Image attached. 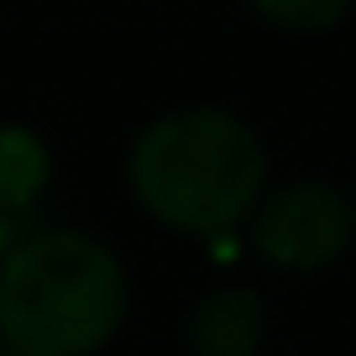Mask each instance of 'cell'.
Returning <instances> with one entry per match:
<instances>
[{
	"instance_id": "1",
	"label": "cell",
	"mask_w": 356,
	"mask_h": 356,
	"mask_svg": "<svg viewBox=\"0 0 356 356\" xmlns=\"http://www.w3.org/2000/svg\"><path fill=\"white\" fill-rule=\"evenodd\" d=\"M131 194L157 225L184 236H225L262 204L267 147L236 111H168L131 142Z\"/></svg>"
},
{
	"instance_id": "2",
	"label": "cell",
	"mask_w": 356,
	"mask_h": 356,
	"mask_svg": "<svg viewBox=\"0 0 356 356\" xmlns=\"http://www.w3.org/2000/svg\"><path fill=\"white\" fill-rule=\"evenodd\" d=\"M126 320V267L84 231L16 236L0 267V341L22 356H95Z\"/></svg>"
},
{
	"instance_id": "3",
	"label": "cell",
	"mask_w": 356,
	"mask_h": 356,
	"mask_svg": "<svg viewBox=\"0 0 356 356\" xmlns=\"http://www.w3.org/2000/svg\"><path fill=\"white\" fill-rule=\"evenodd\" d=\"M356 236V210L341 189L330 184H283V189L262 194L252 210V241L262 262L283 267V273H320L351 246Z\"/></svg>"
},
{
	"instance_id": "4",
	"label": "cell",
	"mask_w": 356,
	"mask_h": 356,
	"mask_svg": "<svg viewBox=\"0 0 356 356\" xmlns=\"http://www.w3.org/2000/svg\"><path fill=\"white\" fill-rule=\"evenodd\" d=\"M262 330H267V304L252 289H210L184 325L194 356H257Z\"/></svg>"
},
{
	"instance_id": "5",
	"label": "cell",
	"mask_w": 356,
	"mask_h": 356,
	"mask_svg": "<svg viewBox=\"0 0 356 356\" xmlns=\"http://www.w3.org/2000/svg\"><path fill=\"white\" fill-rule=\"evenodd\" d=\"M47 178H53V157H47L42 136L32 126H0V215L22 220L26 210H37Z\"/></svg>"
},
{
	"instance_id": "6",
	"label": "cell",
	"mask_w": 356,
	"mask_h": 356,
	"mask_svg": "<svg viewBox=\"0 0 356 356\" xmlns=\"http://www.w3.org/2000/svg\"><path fill=\"white\" fill-rule=\"evenodd\" d=\"M246 6L278 32H330L351 16L356 0H246Z\"/></svg>"
},
{
	"instance_id": "7",
	"label": "cell",
	"mask_w": 356,
	"mask_h": 356,
	"mask_svg": "<svg viewBox=\"0 0 356 356\" xmlns=\"http://www.w3.org/2000/svg\"><path fill=\"white\" fill-rule=\"evenodd\" d=\"M16 220H6V215H0V267H6V257H11V246H16Z\"/></svg>"
},
{
	"instance_id": "8",
	"label": "cell",
	"mask_w": 356,
	"mask_h": 356,
	"mask_svg": "<svg viewBox=\"0 0 356 356\" xmlns=\"http://www.w3.org/2000/svg\"><path fill=\"white\" fill-rule=\"evenodd\" d=\"M0 356H22V351H0Z\"/></svg>"
},
{
	"instance_id": "9",
	"label": "cell",
	"mask_w": 356,
	"mask_h": 356,
	"mask_svg": "<svg viewBox=\"0 0 356 356\" xmlns=\"http://www.w3.org/2000/svg\"><path fill=\"white\" fill-rule=\"evenodd\" d=\"M351 210H356V194H351Z\"/></svg>"
},
{
	"instance_id": "10",
	"label": "cell",
	"mask_w": 356,
	"mask_h": 356,
	"mask_svg": "<svg viewBox=\"0 0 356 356\" xmlns=\"http://www.w3.org/2000/svg\"><path fill=\"white\" fill-rule=\"evenodd\" d=\"M0 351H6V341H0Z\"/></svg>"
}]
</instances>
